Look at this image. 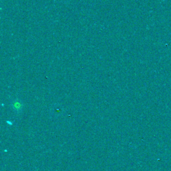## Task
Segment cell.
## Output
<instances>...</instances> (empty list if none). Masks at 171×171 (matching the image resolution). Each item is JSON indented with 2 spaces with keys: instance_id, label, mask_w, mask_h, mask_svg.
Wrapping results in <instances>:
<instances>
[{
  "instance_id": "6da1fadb",
  "label": "cell",
  "mask_w": 171,
  "mask_h": 171,
  "mask_svg": "<svg viewBox=\"0 0 171 171\" xmlns=\"http://www.w3.org/2000/svg\"><path fill=\"white\" fill-rule=\"evenodd\" d=\"M11 106L12 108H13V109L16 112L21 111L23 108L22 103H21V102L18 98H16L15 100H14L12 101Z\"/></svg>"
}]
</instances>
